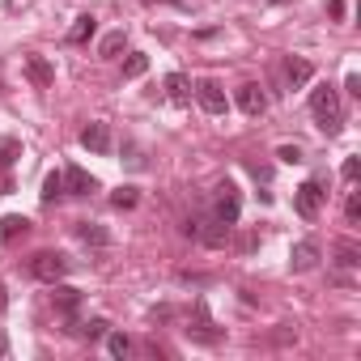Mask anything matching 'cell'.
Returning <instances> with one entry per match:
<instances>
[{
  "label": "cell",
  "mask_w": 361,
  "mask_h": 361,
  "mask_svg": "<svg viewBox=\"0 0 361 361\" xmlns=\"http://www.w3.org/2000/svg\"><path fill=\"white\" fill-rule=\"evenodd\" d=\"M310 115H314L319 132H327V136H340V128H344V111H340V94H336L331 85H319V90H310Z\"/></svg>",
  "instance_id": "1"
},
{
  "label": "cell",
  "mask_w": 361,
  "mask_h": 361,
  "mask_svg": "<svg viewBox=\"0 0 361 361\" xmlns=\"http://www.w3.org/2000/svg\"><path fill=\"white\" fill-rule=\"evenodd\" d=\"M183 331H188V340L209 344V348L226 340V331L213 323V314H209V302H204V298H196V302H192V319H188V327H183Z\"/></svg>",
  "instance_id": "2"
},
{
  "label": "cell",
  "mask_w": 361,
  "mask_h": 361,
  "mask_svg": "<svg viewBox=\"0 0 361 361\" xmlns=\"http://www.w3.org/2000/svg\"><path fill=\"white\" fill-rule=\"evenodd\" d=\"M323 200H327V178L314 174V178H306V183L293 192V213H298L302 221H314V217L323 213Z\"/></svg>",
  "instance_id": "3"
},
{
  "label": "cell",
  "mask_w": 361,
  "mask_h": 361,
  "mask_svg": "<svg viewBox=\"0 0 361 361\" xmlns=\"http://www.w3.org/2000/svg\"><path fill=\"white\" fill-rule=\"evenodd\" d=\"M68 272H73V259H68L64 251H39V255L30 259V276L43 281V285H56V281H64Z\"/></svg>",
  "instance_id": "4"
},
{
  "label": "cell",
  "mask_w": 361,
  "mask_h": 361,
  "mask_svg": "<svg viewBox=\"0 0 361 361\" xmlns=\"http://www.w3.org/2000/svg\"><path fill=\"white\" fill-rule=\"evenodd\" d=\"M81 302H85V298H81V289H73V285H60V281L51 285V306H56V314H60L68 327L77 323V314H81Z\"/></svg>",
  "instance_id": "5"
},
{
  "label": "cell",
  "mask_w": 361,
  "mask_h": 361,
  "mask_svg": "<svg viewBox=\"0 0 361 361\" xmlns=\"http://www.w3.org/2000/svg\"><path fill=\"white\" fill-rule=\"evenodd\" d=\"M192 94L200 98V106H204L209 115H226V111H230V98H226V90H221V85H217L213 77L196 81V85H192Z\"/></svg>",
  "instance_id": "6"
},
{
  "label": "cell",
  "mask_w": 361,
  "mask_h": 361,
  "mask_svg": "<svg viewBox=\"0 0 361 361\" xmlns=\"http://www.w3.org/2000/svg\"><path fill=\"white\" fill-rule=\"evenodd\" d=\"M238 213H243L238 188H234V183H221V188H217V200H213V217L226 221V226H238Z\"/></svg>",
  "instance_id": "7"
},
{
  "label": "cell",
  "mask_w": 361,
  "mask_h": 361,
  "mask_svg": "<svg viewBox=\"0 0 361 361\" xmlns=\"http://www.w3.org/2000/svg\"><path fill=\"white\" fill-rule=\"evenodd\" d=\"M26 77H30L35 90H51L56 85V68L47 64V56H35V51L26 56Z\"/></svg>",
  "instance_id": "8"
},
{
  "label": "cell",
  "mask_w": 361,
  "mask_h": 361,
  "mask_svg": "<svg viewBox=\"0 0 361 361\" xmlns=\"http://www.w3.org/2000/svg\"><path fill=\"white\" fill-rule=\"evenodd\" d=\"M81 149L106 157V153H111V128H106V123H85V128H81Z\"/></svg>",
  "instance_id": "9"
},
{
  "label": "cell",
  "mask_w": 361,
  "mask_h": 361,
  "mask_svg": "<svg viewBox=\"0 0 361 361\" xmlns=\"http://www.w3.org/2000/svg\"><path fill=\"white\" fill-rule=\"evenodd\" d=\"M64 192L68 196H90V192H98V178L90 170H81V166H68L64 170Z\"/></svg>",
  "instance_id": "10"
},
{
  "label": "cell",
  "mask_w": 361,
  "mask_h": 361,
  "mask_svg": "<svg viewBox=\"0 0 361 361\" xmlns=\"http://www.w3.org/2000/svg\"><path fill=\"white\" fill-rule=\"evenodd\" d=\"M196 238H200L204 247H226V243H230V226L217 221V217H204V221H196Z\"/></svg>",
  "instance_id": "11"
},
{
  "label": "cell",
  "mask_w": 361,
  "mask_h": 361,
  "mask_svg": "<svg viewBox=\"0 0 361 361\" xmlns=\"http://www.w3.org/2000/svg\"><path fill=\"white\" fill-rule=\"evenodd\" d=\"M314 264H319V243H314V238H302V243L289 251V268H293V272H314Z\"/></svg>",
  "instance_id": "12"
},
{
  "label": "cell",
  "mask_w": 361,
  "mask_h": 361,
  "mask_svg": "<svg viewBox=\"0 0 361 361\" xmlns=\"http://www.w3.org/2000/svg\"><path fill=\"white\" fill-rule=\"evenodd\" d=\"M161 85H166V98H170L174 106H188V102H192V81H188L183 73H170Z\"/></svg>",
  "instance_id": "13"
},
{
  "label": "cell",
  "mask_w": 361,
  "mask_h": 361,
  "mask_svg": "<svg viewBox=\"0 0 361 361\" xmlns=\"http://www.w3.org/2000/svg\"><path fill=\"white\" fill-rule=\"evenodd\" d=\"M310 77H314L310 60H302V56H289V60H285V81H289V90H302Z\"/></svg>",
  "instance_id": "14"
},
{
  "label": "cell",
  "mask_w": 361,
  "mask_h": 361,
  "mask_svg": "<svg viewBox=\"0 0 361 361\" xmlns=\"http://www.w3.org/2000/svg\"><path fill=\"white\" fill-rule=\"evenodd\" d=\"M238 106H243L247 115H264V111H268V94H264L259 85H243V90H238Z\"/></svg>",
  "instance_id": "15"
},
{
  "label": "cell",
  "mask_w": 361,
  "mask_h": 361,
  "mask_svg": "<svg viewBox=\"0 0 361 361\" xmlns=\"http://www.w3.org/2000/svg\"><path fill=\"white\" fill-rule=\"evenodd\" d=\"M94 30H98V22H94L90 13H81V18L68 26V43H73V47H81V43H90V39H94Z\"/></svg>",
  "instance_id": "16"
},
{
  "label": "cell",
  "mask_w": 361,
  "mask_h": 361,
  "mask_svg": "<svg viewBox=\"0 0 361 361\" xmlns=\"http://www.w3.org/2000/svg\"><path fill=\"white\" fill-rule=\"evenodd\" d=\"M77 238H81L85 247H106V243H111V234H106L98 221H77Z\"/></svg>",
  "instance_id": "17"
},
{
  "label": "cell",
  "mask_w": 361,
  "mask_h": 361,
  "mask_svg": "<svg viewBox=\"0 0 361 361\" xmlns=\"http://www.w3.org/2000/svg\"><path fill=\"white\" fill-rule=\"evenodd\" d=\"M30 230V221L22 217V213H9V217H0V243H13L18 234H26Z\"/></svg>",
  "instance_id": "18"
},
{
  "label": "cell",
  "mask_w": 361,
  "mask_h": 361,
  "mask_svg": "<svg viewBox=\"0 0 361 361\" xmlns=\"http://www.w3.org/2000/svg\"><path fill=\"white\" fill-rule=\"evenodd\" d=\"M106 327H111L106 319H85V323L77 319L68 331H73V336H81V340H102V336H106Z\"/></svg>",
  "instance_id": "19"
},
{
  "label": "cell",
  "mask_w": 361,
  "mask_h": 361,
  "mask_svg": "<svg viewBox=\"0 0 361 361\" xmlns=\"http://www.w3.org/2000/svg\"><path fill=\"white\" fill-rule=\"evenodd\" d=\"M336 264H340V268H361V247H357L353 238L336 243Z\"/></svg>",
  "instance_id": "20"
},
{
  "label": "cell",
  "mask_w": 361,
  "mask_h": 361,
  "mask_svg": "<svg viewBox=\"0 0 361 361\" xmlns=\"http://www.w3.org/2000/svg\"><path fill=\"white\" fill-rule=\"evenodd\" d=\"M39 196H43V204H56V200L64 196V170H51V174L43 178V192H39Z\"/></svg>",
  "instance_id": "21"
},
{
  "label": "cell",
  "mask_w": 361,
  "mask_h": 361,
  "mask_svg": "<svg viewBox=\"0 0 361 361\" xmlns=\"http://www.w3.org/2000/svg\"><path fill=\"white\" fill-rule=\"evenodd\" d=\"M123 47H128V35H123V30H115V35H106V39L98 43V56H102V60H115Z\"/></svg>",
  "instance_id": "22"
},
{
  "label": "cell",
  "mask_w": 361,
  "mask_h": 361,
  "mask_svg": "<svg viewBox=\"0 0 361 361\" xmlns=\"http://www.w3.org/2000/svg\"><path fill=\"white\" fill-rule=\"evenodd\" d=\"M145 68H149V56H145V51H132V56L123 60V77H128V81L145 77Z\"/></svg>",
  "instance_id": "23"
},
{
  "label": "cell",
  "mask_w": 361,
  "mask_h": 361,
  "mask_svg": "<svg viewBox=\"0 0 361 361\" xmlns=\"http://www.w3.org/2000/svg\"><path fill=\"white\" fill-rule=\"evenodd\" d=\"M106 353H111V357H128V353H132V336L111 331V336H106Z\"/></svg>",
  "instance_id": "24"
},
{
  "label": "cell",
  "mask_w": 361,
  "mask_h": 361,
  "mask_svg": "<svg viewBox=\"0 0 361 361\" xmlns=\"http://www.w3.org/2000/svg\"><path fill=\"white\" fill-rule=\"evenodd\" d=\"M18 153H22V145H18L13 136H9V140H0V166H5V170L18 161Z\"/></svg>",
  "instance_id": "25"
},
{
  "label": "cell",
  "mask_w": 361,
  "mask_h": 361,
  "mask_svg": "<svg viewBox=\"0 0 361 361\" xmlns=\"http://www.w3.org/2000/svg\"><path fill=\"white\" fill-rule=\"evenodd\" d=\"M136 200H140V192H136V188H119V192L111 196V204H115V209H136Z\"/></svg>",
  "instance_id": "26"
},
{
  "label": "cell",
  "mask_w": 361,
  "mask_h": 361,
  "mask_svg": "<svg viewBox=\"0 0 361 361\" xmlns=\"http://www.w3.org/2000/svg\"><path fill=\"white\" fill-rule=\"evenodd\" d=\"M276 157H281V161H289V166L306 161V157H302V145H281V149H276Z\"/></svg>",
  "instance_id": "27"
},
{
  "label": "cell",
  "mask_w": 361,
  "mask_h": 361,
  "mask_svg": "<svg viewBox=\"0 0 361 361\" xmlns=\"http://www.w3.org/2000/svg\"><path fill=\"white\" fill-rule=\"evenodd\" d=\"M344 217H348V226H357V221H361V196H348V204H344Z\"/></svg>",
  "instance_id": "28"
},
{
  "label": "cell",
  "mask_w": 361,
  "mask_h": 361,
  "mask_svg": "<svg viewBox=\"0 0 361 361\" xmlns=\"http://www.w3.org/2000/svg\"><path fill=\"white\" fill-rule=\"evenodd\" d=\"M340 174L348 178V183H357V174H361V161H357V157H344V166H340Z\"/></svg>",
  "instance_id": "29"
},
{
  "label": "cell",
  "mask_w": 361,
  "mask_h": 361,
  "mask_svg": "<svg viewBox=\"0 0 361 361\" xmlns=\"http://www.w3.org/2000/svg\"><path fill=\"white\" fill-rule=\"evenodd\" d=\"M344 85H348V94H357V98H361V77H357V73H348V81H344Z\"/></svg>",
  "instance_id": "30"
},
{
  "label": "cell",
  "mask_w": 361,
  "mask_h": 361,
  "mask_svg": "<svg viewBox=\"0 0 361 361\" xmlns=\"http://www.w3.org/2000/svg\"><path fill=\"white\" fill-rule=\"evenodd\" d=\"M327 13L331 18H344V0H327Z\"/></svg>",
  "instance_id": "31"
},
{
  "label": "cell",
  "mask_w": 361,
  "mask_h": 361,
  "mask_svg": "<svg viewBox=\"0 0 361 361\" xmlns=\"http://www.w3.org/2000/svg\"><path fill=\"white\" fill-rule=\"evenodd\" d=\"M5 306H9V293H5V281H0V314H5Z\"/></svg>",
  "instance_id": "32"
},
{
  "label": "cell",
  "mask_w": 361,
  "mask_h": 361,
  "mask_svg": "<svg viewBox=\"0 0 361 361\" xmlns=\"http://www.w3.org/2000/svg\"><path fill=\"white\" fill-rule=\"evenodd\" d=\"M5 353H9V340H5V336H0V357H5Z\"/></svg>",
  "instance_id": "33"
}]
</instances>
